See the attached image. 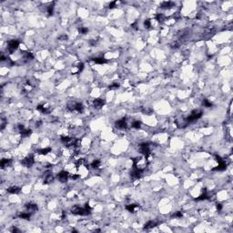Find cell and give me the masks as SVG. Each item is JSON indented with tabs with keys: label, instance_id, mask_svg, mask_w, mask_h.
I'll return each mask as SVG.
<instances>
[{
	"label": "cell",
	"instance_id": "6da1fadb",
	"mask_svg": "<svg viewBox=\"0 0 233 233\" xmlns=\"http://www.w3.org/2000/svg\"><path fill=\"white\" fill-rule=\"evenodd\" d=\"M71 212L75 215H79V216H87L90 214L91 212V208L87 203L85 205V208H80L78 206H75L71 208Z\"/></svg>",
	"mask_w": 233,
	"mask_h": 233
},
{
	"label": "cell",
	"instance_id": "7a4b0ae2",
	"mask_svg": "<svg viewBox=\"0 0 233 233\" xmlns=\"http://www.w3.org/2000/svg\"><path fill=\"white\" fill-rule=\"evenodd\" d=\"M147 163L148 162L147 161L145 156H143V155L140 156V157H137V158L133 159V167L140 169V170H144V169L146 168Z\"/></svg>",
	"mask_w": 233,
	"mask_h": 233
},
{
	"label": "cell",
	"instance_id": "3957f363",
	"mask_svg": "<svg viewBox=\"0 0 233 233\" xmlns=\"http://www.w3.org/2000/svg\"><path fill=\"white\" fill-rule=\"evenodd\" d=\"M201 116H202V112L201 111H198V110H195V111H193L191 114H190L188 118H187V122L189 123V122H193V121H196L197 119H198V118H201Z\"/></svg>",
	"mask_w": 233,
	"mask_h": 233
},
{
	"label": "cell",
	"instance_id": "277c9868",
	"mask_svg": "<svg viewBox=\"0 0 233 233\" xmlns=\"http://www.w3.org/2000/svg\"><path fill=\"white\" fill-rule=\"evenodd\" d=\"M21 163L22 165H24L25 167H26V168H30V167H32L33 164L35 163L34 157H33L32 155H29V156H27L26 158H25L22 160Z\"/></svg>",
	"mask_w": 233,
	"mask_h": 233
},
{
	"label": "cell",
	"instance_id": "5b68a950",
	"mask_svg": "<svg viewBox=\"0 0 233 233\" xmlns=\"http://www.w3.org/2000/svg\"><path fill=\"white\" fill-rule=\"evenodd\" d=\"M139 151L140 153L143 156H147L150 155V147H149V144L147 143H143L139 146Z\"/></svg>",
	"mask_w": 233,
	"mask_h": 233
},
{
	"label": "cell",
	"instance_id": "8992f818",
	"mask_svg": "<svg viewBox=\"0 0 233 233\" xmlns=\"http://www.w3.org/2000/svg\"><path fill=\"white\" fill-rule=\"evenodd\" d=\"M142 173H143V170H140V169L133 167L132 170L130 171V177L133 179H138L142 177Z\"/></svg>",
	"mask_w": 233,
	"mask_h": 233
},
{
	"label": "cell",
	"instance_id": "52a82bcc",
	"mask_svg": "<svg viewBox=\"0 0 233 233\" xmlns=\"http://www.w3.org/2000/svg\"><path fill=\"white\" fill-rule=\"evenodd\" d=\"M18 46H19V41L15 40V39L11 40V41H9L8 44H7V49H8V51H9L10 53H13L18 47Z\"/></svg>",
	"mask_w": 233,
	"mask_h": 233
},
{
	"label": "cell",
	"instance_id": "ba28073f",
	"mask_svg": "<svg viewBox=\"0 0 233 233\" xmlns=\"http://www.w3.org/2000/svg\"><path fill=\"white\" fill-rule=\"evenodd\" d=\"M54 179V177H53V174L51 172V170H47L46 172L44 173V177H43V182L45 184H48L53 181Z\"/></svg>",
	"mask_w": 233,
	"mask_h": 233
},
{
	"label": "cell",
	"instance_id": "9c48e42d",
	"mask_svg": "<svg viewBox=\"0 0 233 233\" xmlns=\"http://www.w3.org/2000/svg\"><path fill=\"white\" fill-rule=\"evenodd\" d=\"M58 178L60 182H67L68 178H69V173H68V171H66V170L60 171V172L58 174Z\"/></svg>",
	"mask_w": 233,
	"mask_h": 233
},
{
	"label": "cell",
	"instance_id": "30bf717a",
	"mask_svg": "<svg viewBox=\"0 0 233 233\" xmlns=\"http://www.w3.org/2000/svg\"><path fill=\"white\" fill-rule=\"evenodd\" d=\"M104 104H105V101L103 100V99H101V98H97V99H95V100L93 101L94 108H97V109L102 108V107L104 106Z\"/></svg>",
	"mask_w": 233,
	"mask_h": 233
},
{
	"label": "cell",
	"instance_id": "8fae6325",
	"mask_svg": "<svg viewBox=\"0 0 233 233\" xmlns=\"http://www.w3.org/2000/svg\"><path fill=\"white\" fill-rule=\"evenodd\" d=\"M36 109L38 110V111H40L41 113H43V114H49L51 112V109L50 108H47L46 106L44 104H40L37 106V108H36Z\"/></svg>",
	"mask_w": 233,
	"mask_h": 233
},
{
	"label": "cell",
	"instance_id": "7c38bea8",
	"mask_svg": "<svg viewBox=\"0 0 233 233\" xmlns=\"http://www.w3.org/2000/svg\"><path fill=\"white\" fill-rule=\"evenodd\" d=\"M116 128H118L119 129H125L127 128V122H126L125 119H119L118 121H116L115 123Z\"/></svg>",
	"mask_w": 233,
	"mask_h": 233
},
{
	"label": "cell",
	"instance_id": "4fadbf2b",
	"mask_svg": "<svg viewBox=\"0 0 233 233\" xmlns=\"http://www.w3.org/2000/svg\"><path fill=\"white\" fill-rule=\"evenodd\" d=\"M26 210L29 212H35L38 209L37 205L35 204V203H27V204L26 205Z\"/></svg>",
	"mask_w": 233,
	"mask_h": 233
},
{
	"label": "cell",
	"instance_id": "5bb4252c",
	"mask_svg": "<svg viewBox=\"0 0 233 233\" xmlns=\"http://www.w3.org/2000/svg\"><path fill=\"white\" fill-rule=\"evenodd\" d=\"M226 169H227V164L224 161H222V162H220V163H219V166H218V167H216V168H214V169H213V170H219V171H222V170H225Z\"/></svg>",
	"mask_w": 233,
	"mask_h": 233
},
{
	"label": "cell",
	"instance_id": "9a60e30c",
	"mask_svg": "<svg viewBox=\"0 0 233 233\" xmlns=\"http://www.w3.org/2000/svg\"><path fill=\"white\" fill-rule=\"evenodd\" d=\"M7 191H8L9 193H11V194H17V193H19V192H20V188L16 187V186L10 187V188H8V189H7Z\"/></svg>",
	"mask_w": 233,
	"mask_h": 233
},
{
	"label": "cell",
	"instance_id": "2e32d148",
	"mask_svg": "<svg viewBox=\"0 0 233 233\" xmlns=\"http://www.w3.org/2000/svg\"><path fill=\"white\" fill-rule=\"evenodd\" d=\"M10 164H11V159H8V158H4V159H2V160H1L0 166H1V168H2V169H4V168H6V167H7V166H9Z\"/></svg>",
	"mask_w": 233,
	"mask_h": 233
},
{
	"label": "cell",
	"instance_id": "e0dca14e",
	"mask_svg": "<svg viewBox=\"0 0 233 233\" xmlns=\"http://www.w3.org/2000/svg\"><path fill=\"white\" fill-rule=\"evenodd\" d=\"M173 5H174V3H172V2H170V1H166V2H163V3L161 4V8H163V9H168V8H170V7H173Z\"/></svg>",
	"mask_w": 233,
	"mask_h": 233
},
{
	"label": "cell",
	"instance_id": "ac0fdd59",
	"mask_svg": "<svg viewBox=\"0 0 233 233\" xmlns=\"http://www.w3.org/2000/svg\"><path fill=\"white\" fill-rule=\"evenodd\" d=\"M155 226H157V223L155 222V221H148L147 223H146L145 225H144V230H149V229H152V228H154Z\"/></svg>",
	"mask_w": 233,
	"mask_h": 233
},
{
	"label": "cell",
	"instance_id": "d6986e66",
	"mask_svg": "<svg viewBox=\"0 0 233 233\" xmlns=\"http://www.w3.org/2000/svg\"><path fill=\"white\" fill-rule=\"evenodd\" d=\"M31 133H32V131L30 130V129H23V130H21L20 131V135H21L22 138H27V137H29L30 135H31Z\"/></svg>",
	"mask_w": 233,
	"mask_h": 233
},
{
	"label": "cell",
	"instance_id": "ffe728a7",
	"mask_svg": "<svg viewBox=\"0 0 233 233\" xmlns=\"http://www.w3.org/2000/svg\"><path fill=\"white\" fill-rule=\"evenodd\" d=\"M84 110V106L82 103H75V107H74V111L78 112H83Z\"/></svg>",
	"mask_w": 233,
	"mask_h": 233
},
{
	"label": "cell",
	"instance_id": "44dd1931",
	"mask_svg": "<svg viewBox=\"0 0 233 233\" xmlns=\"http://www.w3.org/2000/svg\"><path fill=\"white\" fill-rule=\"evenodd\" d=\"M138 208V206L136 204H129V205H127V206H126V208H127L129 212H132V213L136 211V208Z\"/></svg>",
	"mask_w": 233,
	"mask_h": 233
},
{
	"label": "cell",
	"instance_id": "7402d4cb",
	"mask_svg": "<svg viewBox=\"0 0 233 233\" xmlns=\"http://www.w3.org/2000/svg\"><path fill=\"white\" fill-rule=\"evenodd\" d=\"M93 60H94V62H95V63H97V64H100V65L106 64V63L108 62V60H107L106 58H94Z\"/></svg>",
	"mask_w": 233,
	"mask_h": 233
},
{
	"label": "cell",
	"instance_id": "603a6c76",
	"mask_svg": "<svg viewBox=\"0 0 233 233\" xmlns=\"http://www.w3.org/2000/svg\"><path fill=\"white\" fill-rule=\"evenodd\" d=\"M50 151H51L50 147H46V148H41L39 150H37V152H38V154L40 155H47V153H49Z\"/></svg>",
	"mask_w": 233,
	"mask_h": 233
},
{
	"label": "cell",
	"instance_id": "cb8c5ba5",
	"mask_svg": "<svg viewBox=\"0 0 233 233\" xmlns=\"http://www.w3.org/2000/svg\"><path fill=\"white\" fill-rule=\"evenodd\" d=\"M100 165H101L100 160H98V159H96V160H94V161L92 162V164H91V167H92L93 169H99V168H100Z\"/></svg>",
	"mask_w": 233,
	"mask_h": 233
},
{
	"label": "cell",
	"instance_id": "d4e9b609",
	"mask_svg": "<svg viewBox=\"0 0 233 233\" xmlns=\"http://www.w3.org/2000/svg\"><path fill=\"white\" fill-rule=\"evenodd\" d=\"M208 198H209V197L207 194V192L205 191V192H203V194H201L199 197L196 198V200H205V199H208Z\"/></svg>",
	"mask_w": 233,
	"mask_h": 233
},
{
	"label": "cell",
	"instance_id": "484cf974",
	"mask_svg": "<svg viewBox=\"0 0 233 233\" xmlns=\"http://www.w3.org/2000/svg\"><path fill=\"white\" fill-rule=\"evenodd\" d=\"M30 213H26V212H23V213H20V214H18V217L20 218V219H30Z\"/></svg>",
	"mask_w": 233,
	"mask_h": 233
},
{
	"label": "cell",
	"instance_id": "4316f807",
	"mask_svg": "<svg viewBox=\"0 0 233 233\" xmlns=\"http://www.w3.org/2000/svg\"><path fill=\"white\" fill-rule=\"evenodd\" d=\"M23 56H24V58H25L26 59H33V58H34L33 54L32 53H30V52H28V51L23 52Z\"/></svg>",
	"mask_w": 233,
	"mask_h": 233
},
{
	"label": "cell",
	"instance_id": "83f0119b",
	"mask_svg": "<svg viewBox=\"0 0 233 233\" xmlns=\"http://www.w3.org/2000/svg\"><path fill=\"white\" fill-rule=\"evenodd\" d=\"M53 10H54V3H52V5H49L47 7V13L48 16L53 15Z\"/></svg>",
	"mask_w": 233,
	"mask_h": 233
},
{
	"label": "cell",
	"instance_id": "f1b7e54d",
	"mask_svg": "<svg viewBox=\"0 0 233 233\" xmlns=\"http://www.w3.org/2000/svg\"><path fill=\"white\" fill-rule=\"evenodd\" d=\"M31 89H32V86L29 84V82L26 83L24 86V87H23V91L24 92H29V91H31Z\"/></svg>",
	"mask_w": 233,
	"mask_h": 233
},
{
	"label": "cell",
	"instance_id": "f546056e",
	"mask_svg": "<svg viewBox=\"0 0 233 233\" xmlns=\"http://www.w3.org/2000/svg\"><path fill=\"white\" fill-rule=\"evenodd\" d=\"M202 106L206 107V108H210V107H212V103L210 101H208V99H204L202 101Z\"/></svg>",
	"mask_w": 233,
	"mask_h": 233
},
{
	"label": "cell",
	"instance_id": "4dcf8cb0",
	"mask_svg": "<svg viewBox=\"0 0 233 233\" xmlns=\"http://www.w3.org/2000/svg\"><path fill=\"white\" fill-rule=\"evenodd\" d=\"M156 18H157V20H158V22H163L164 20H165V16L163 14H158L157 15V17H156Z\"/></svg>",
	"mask_w": 233,
	"mask_h": 233
},
{
	"label": "cell",
	"instance_id": "1f68e13d",
	"mask_svg": "<svg viewBox=\"0 0 233 233\" xmlns=\"http://www.w3.org/2000/svg\"><path fill=\"white\" fill-rule=\"evenodd\" d=\"M141 127V122L140 121H134L132 123V128L136 129H138Z\"/></svg>",
	"mask_w": 233,
	"mask_h": 233
},
{
	"label": "cell",
	"instance_id": "d6a6232c",
	"mask_svg": "<svg viewBox=\"0 0 233 233\" xmlns=\"http://www.w3.org/2000/svg\"><path fill=\"white\" fill-rule=\"evenodd\" d=\"M87 31H88V29L86 28V27H79L78 28V32H79V34H81V35H85V34H86Z\"/></svg>",
	"mask_w": 233,
	"mask_h": 233
},
{
	"label": "cell",
	"instance_id": "836d02e7",
	"mask_svg": "<svg viewBox=\"0 0 233 233\" xmlns=\"http://www.w3.org/2000/svg\"><path fill=\"white\" fill-rule=\"evenodd\" d=\"M77 68H78V72H77V73H80V72L83 70V68H84V64H83V63H79V64L77 66Z\"/></svg>",
	"mask_w": 233,
	"mask_h": 233
},
{
	"label": "cell",
	"instance_id": "e575fe53",
	"mask_svg": "<svg viewBox=\"0 0 233 233\" xmlns=\"http://www.w3.org/2000/svg\"><path fill=\"white\" fill-rule=\"evenodd\" d=\"M144 26H145V27H146V28H150V27H151L150 20H146V21L144 22Z\"/></svg>",
	"mask_w": 233,
	"mask_h": 233
},
{
	"label": "cell",
	"instance_id": "d590c367",
	"mask_svg": "<svg viewBox=\"0 0 233 233\" xmlns=\"http://www.w3.org/2000/svg\"><path fill=\"white\" fill-rule=\"evenodd\" d=\"M118 86H119L118 84L114 83V84H112V85H110V86H108V88H109V89H116V88H118Z\"/></svg>",
	"mask_w": 233,
	"mask_h": 233
},
{
	"label": "cell",
	"instance_id": "8d00e7d4",
	"mask_svg": "<svg viewBox=\"0 0 233 233\" xmlns=\"http://www.w3.org/2000/svg\"><path fill=\"white\" fill-rule=\"evenodd\" d=\"M182 212L181 211H178L177 213H175L174 215H173V218H181L182 217Z\"/></svg>",
	"mask_w": 233,
	"mask_h": 233
},
{
	"label": "cell",
	"instance_id": "74e56055",
	"mask_svg": "<svg viewBox=\"0 0 233 233\" xmlns=\"http://www.w3.org/2000/svg\"><path fill=\"white\" fill-rule=\"evenodd\" d=\"M6 124H7L6 120H5L4 118H2V119H1V130H3V129H5V127H6Z\"/></svg>",
	"mask_w": 233,
	"mask_h": 233
},
{
	"label": "cell",
	"instance_id": "f35d334b",
	"mask_svg": "<svg viewBox=\"0 0 233 233\" xmlns=\"http://www.w3.org/2000/svg\"><path fill=\"white\" fill-rule=\"evenodd\" d=\"M116 5H117V2H116V1H113L111 3H109L108 7H109V8H114V7H116Z\"/></svg>",
	"mask_w": 233,
	"mask_h": 233
},
{
	"label": "cell",
	"instance_id": "ab89813d",
	"mask_svg": "<svg viewBox=\"0 0 233 233\" xmlns=\"http://www.w3.org/2000/svg\"><path fill=\"white\" fill-rule=\"evenodd\" d=\"M58 39H59V40H63V41H65V40H68V36H67V35H63V36H60L59 37H58Z\"/></svg>",
	"mask_w": 233,
	"mask_h": 233
},
{
	"label": "cell",
	"instance_id": "60d3db41",
	"mask_svg": "<svg viewBox=\"0 0 233 233\" xmlns=\"http://www.w3.org/2000/svg\"><path fill=\"white\" fill-rule=\"evenodd\" d=\"M69 177H70L72 179H78L79 178V176L78 175V174H72V175H69Z\"/></svg>",
	"mask_w": 233,
	"mask_h": 233
},
{
	"label": "cell",
	"instance_id": "b9f144b4",
	"mask_svg": "<svg viewBox=\"0 0 233 233\" xmlns=\"http://www.w3.org/2000/svg\"><path fill=\"white\" fill-rule=\"evenodd\" d=\"M89 43H90V45H91V46H97V40L93 39V40H90Z\"/></svg>",
	"mask_w": 233,
	"mask_h": 233
},
{
	"label": "cell",
	"instance_id": "7bdbcfd3",
	"mask_svg": "<svg viewBox=\"0 0 233 233\" xmlns=\"http://www.w3.org/2000/svg\"><path fill=\"white\" fill-rule=\"evenodd\" d=\"M217 208H218V210H221V208H222V205L221 204H218L217 205Z\"/></svg>",
	"mask_w": 233,
	"mask_h": 233
},
{
	"label": "cell",
	"instance_id": "ee69618b",
	"mask_svg": "<svg viewBox=\"0 0 233 233\" xmlns=\"http://www.w3.org/2000/svg\"><path fill=\"white\" fill-rule=\"evenodd\" d=\"M131 26H132V27H134L135 29H138V26H137V23H134V24H132V25H131Z\"/></svg>",
	"mask_w": 233,
	"mask_h": 233
}]
</instances>
